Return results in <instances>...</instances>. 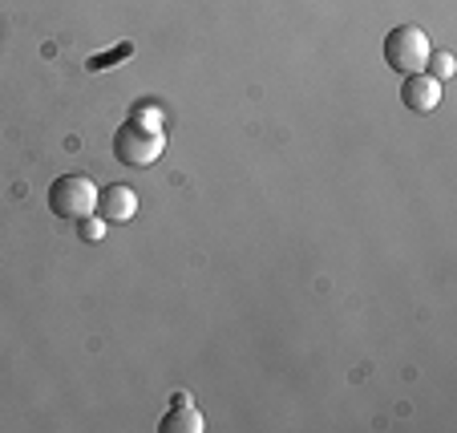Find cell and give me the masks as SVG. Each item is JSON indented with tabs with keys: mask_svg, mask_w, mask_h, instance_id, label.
Returning a JSON list of instances; mask_svg holds the SVG:
<instances>
[{
	"mask_svg": "<svg viewBox=\"0 0 457 433\" xmlns=\"http://www.w3.org/2000/svg\"><path fill=\"white\" fill-rule=\"evenodd\" d=\"M97 182L89 174H61L49 187V211L65 223H78V219L94 215L97 211Z\"/></svg>",
	"mask_w": 457,
	"mask_h": 433,
	"instance_id": "7a4b0ae2",
	"label": "cell"
},
{
	"mask_svg": "<svg viewBox=\"0 0 457 433\" xmlns=\"http://www.w3.org/2000/svg\"><path fill=\"white\" fill-rule=\"evenodd\" d=\"M129 53H134V45H118V49H113V53H105V57H102V53H97V57H89V70H110V65H113V61H126L129 57Z\"/></svg>",
	"mask_w": 457,
	"mask_h": 433,
	"instance_id": "52a82bcc",
	"label": "cell"
},
{
	"mask_svg": "<svg viewBox=\"0 0 457 433\" xmlns=\"http://www.w3.org/2000/svg\"><path fill=\"white\" fill-rule=\"evenodd\" d=\"M203 413L195 409V401L187 397V393H174L170 409H166V417L158 421V429L162 433H203Z\"/></svg>",
	"mask_w": 457,
	"mask_h": 433,
	"instance_id": "8992f818",
	"label": "cell"
},
{
	"mask_svg": "<svg viewBox=\"0 0 457 433\" xmlns=\"http://www.w3.org/2000/svg\"><path fill=\"white\" fill-rule=\"evenodd\" d=\"M134 211H138V195H134V187H126V182H113V187H105V191L97 195V215H102L105 223H129Z\"/></svg>",
	"mask_w": 457,
	"mask_h": 433,
	"instance_id": "5b68a950",
	"label": "cell"
},
{
	"mask_svg": "<svg viewBox=\"0 0 457 433\" xmlns=\"http://www.w3.org/2000/svg\"><path fill=\"white\" fill-rule=\"evenodd\" d=\"M433 49H429V33L417 25H397L385 37V61L397 73H421L429 65Z\"/></svg>",
	"mask_w": 457,
	"mask_h": 433,
	"instance_id": "3957f363",
	"label": "cell"
},
{
	"mask_svg": "<svg viewBox=\"0 0 457 433\" xmlns=\"http://www.w3.org/2000/svg\"><path fill=\"white\" fill-rule=\"evenodd\" d=\"M134 121H146V126H162V118H158L154 105H142V110H134Z\"/></svg>",
	"mask_w": 457,
	"mask_h": 433,
	"instance_id": "30bf717a",
	"label": "cell"
},
{
	"mask_svg": "<svg viewBox=\"0 0 457 433\" xmlns=\"http://www.w3.org/2000/svg\"><path fill=\"white\" fill-rule=\"evenodd\" d=\"M105 219L102 215H86V219H78V235H81V239H86V243H97V239H102V235H105Z\"/></svg>",
	"mask_w": 457,
	"mask_h": 433,
	"instance_id": "ba28073f",
	"label": "cell"
},
{
	"mask_svg": "<svg viewBox=\"0 0 457 433\" xmlns=\"http://www.w3.org/2000/svg\"><path fill=\"white\" fill-rule=\"evenodd\" d=\"M449 73H453V61H449V53H437V57H433V78H449Z\"/></svg>",
	"mask_w": 457,
	"mask_h": 433,
	"instance_id": "9c48e42d",
	"label": "cell"
},
{
	"mask_svg": "<svg viewBox=\"0 0 457 433\" xmlns=\"http://www.w3.org/2000/svg\"><path fill=\"white\" fill-rule=\"evenodd\" d=\"M401 102L409 105L413 113H429L437 110L441 102V81L433 73H405V86H401Z\"/></svg>",
	"mask_w": 457,
	"mask_h": 433,
	"instance_id": "277c9868",
	"label": "cell"
},
{
	"mask_svg": "<svg viewBox=\"0 0 457 433\" xmlns=\"http://www.w3.org/2000/svg\"><path fill=\"white\" fill-rule=\"evenodd\" d=\"M166 150L162 126H146V121L129 118L118 134H113V158L121 166H154Z\"/></svg>",
	"mask_w": 457,
	"mask_h": 433,
	"instance_id": "6da1fadb",
	"label": "cell"
}]
</instances>
